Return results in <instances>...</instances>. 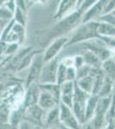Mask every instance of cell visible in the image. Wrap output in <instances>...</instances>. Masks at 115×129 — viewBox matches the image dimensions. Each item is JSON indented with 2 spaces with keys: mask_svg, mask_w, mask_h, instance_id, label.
<instances>
[{
  "mask_svg": "<svg viewBox=\"0 0 115 129\" xmlns=\"http://www.w3.org/2000/svg\"><path fill=\"white\" fill-rule=\"evenodd\" d=\"M96 1H82V4L76 11L66 17L59 20L52 28L44 30L39 38V41L41 40V44H48L50 41L55 40L59 37L65 36L68 33L73 29H76L77 27L82 24L83 16L84 12L91 7Z\"/></svg>",
  "mask_w": 115,
  "mask_h": 129,
  "instance_id": "obj_1",
  "label": "cell"
},
{
  "mask_svg": "<svg viewBox=\"0 0 115 129\" xmlns=\"http://www.w3.org/2000/svg\"><path fill=\"white\" fill-rule=\"evenodd\" d=\"M98 21H91L85 23H82L75 29L74 34L69 41L65 47H69L76 43L86 42L88 41L93 39H99V35L97 34Z\"/></svg>",
  "mask_w": 115,
  "mask_h": 129,
  "instance_id": "obj_2",
  "label": "cell"
},
{
  "mask_svg": "<svg viewBox=\"0 0 115 129\" xmlns=\"http://www.w3.org/2000/svg\"><path fill=\"white\" fill-rule=\"evenodd\" d=\"M90 95L87 94L86 92L83 91L77 86L76 82H74V93H73L72 99V111L76 115L77 120L82 126L84 125V113L86 103Z\"/></svg>",
  "mask_w": 115,
  "mask_h": 129,
  "instance_id": "obj_3",
  "label": "cell"
},
{
  "mask_svg": "<svg viewBox=\"0 0 115 129\" xmlns=\"http://www.w3.org/2000/svg\"><path fill=\"white\" fill-rule=\"evenodd\" d=\"M58 57L47 63H44L39 78L40 84H57V71L58 67Z\"/></svg>",
  "mask_w": 115,
  "mask_h": 129,
  "instance_id": "obj_4",
  "label": "cell"
},
{
  "mask_svg": "<svg viewBox=\"0 0 115 129\" xmlns=\"http://www.w3.org/2000/svg\"><path fill=\"white\" fill-rule=\"evenodd\" d=\"M83 47H85L87 51L95 54L102 62L111 58L110 48L100 39H93L83 42Z\"/></svg>",
  "mask_w": 115,
  "mask_h": 129,
  "instance_id": "obj_5",
  "label": "cell"
},
{
  "mask_svg": "<svg viewBox=\"0 0 115 129\" xmlns=\"http://www.w3.org/2000/svg\"><path fill=\"white\" fill-rule=\"evenodd\" d=\"M59 122L60 125L70 129H83V126L79 123L72 109L59 103Z\"/></svg>",
  "mask_w": 115,
  "mask_h": 129,
  "instance_id": "obj_6",
  "label": "cell"
},
{
  "mask_svg": "<svg viewBox=\"0 0 115 129\" xmlns=\"http://www.w3.org/2000/svg\"><path fill=\"white\" fill-rule=\"evenodd\" d=\"M43 56L41 54V53H38L34 57L32 62L30 64V67L28 70V77L26 79V87L30 86L32 84L39 82V78L41 73V70L43 67Z\"/></svg>",
  "mask_w": 115,
  "mask_h": 129,
  "instance_id": "obj_7",
  "label": "cell"
},
{
  "mask_svg": "<svg viewBox=\"0 0 115 129\" xmlns=\"http://www.w3.org/2000/svg\"><path fill=\"white\" fill-rule=\"evenodd\" d=\"M44 112L45 110L40 108L37 104L26 108L23 111L24 120L29 122L31 125L34 124L39 127H42L44 126V118H45Z\"/></svg>",
  "mask_w": 115,
  "mask_h": 129,
  "instance_id": "obj_8",
  "label": "cell"
},
{
  "mask_svg": "<svg viewBox=\"0 0 115 129\" xmlns=\"http://www.w3.org/2000/svg\"><path fill=\"white\" fill-rule=\"evenodd\" d=\"M69 38L66 36L59 37V38L53 40V42L48 46L47 48L46 49L44 55H42L44 63L49 62L53 59H55V58H57L59 52L61 51L63 47H64L67 44Z\"/></svg>",
  "mask_w": 115,
  "mask_h": 129,
  "instance_id": "obj_9",
  "label": "cell"
},
{
  "mask_svg": "<svg viewBox=\"0 0 115 129\" xmlns=\"http://www.w3.org/2000/svg\"><path fill=\"white\" fill-rule=\"evenodd\" d=\"M81 1H72V0H63L60 2L57 12L54 15V19L59 21L63 18L70 15L78 9L81 5Z\"/></svg>",
  "mask_w": 115,
  "mask_h": 129,
  "instance_id": "obj_10",
  "label": "cell"
},
{
  "mask_svg": "<svg viewBox=\"0 0 115 129\" xmlns=\"http://www.w3.org/2000/svg\"><path fill=\"white\" fill-rule=\"evenodd\" d=\"M74 93V82L66 81L60 85V103L72 109V99Z\"/></svg>",
  "mask_w": 115,
  "mask_h": 129,
  "instance_id": "obj_11",
  "label": "cell"
},
{
  "mask_svg": "<svg viewBox=\"0 0 115 129\" xmlns=\"http://www.w3.org/2000/svg\"><path fill=\"white\" fill-rule=\"evenodd\" d=\"M40 94H41V88L37 83L32 84L30 86L28 87V90L24 95L23 103H22L24 109L37 104Z\"/></svg>",
  "mask_w": 115,
  "mask_h": 129,
  "instance_id": "obj_12",
  "label": "cell"
},
{
  "mask_svg": "<svg viewBox=\"0 0 115 129\" xmlns=\"http://www.w3.org/2000/svg\"><path fill=\"white\" fill-rule=\"evenodd\" d=\"M59 103L60 102L56 99L52 94L41 89V94H40L38 99V103H37V105L40 108H41L45 111L46 110L48 111V110L58 106Z\"/></svg>",
  "mask_w": 115,
  "mask_h": 129,
  "instance_id": "obj_13",
  "label": "cell"
},
{
  "mask_svg": "<svg viewBox=\"0 0 115 129\" xmlns=\"http://www.w3.org/2000/svg\"><path fill=\"white\" fill-rule=\"evenodd\" d=\"M104 5H105V1H96L91 7H89L84 12V14L83 16L82 23H85V22H88L95 21L94 19L95 17L101 16L102 13H103Z\"/></svg>",
  "mask_w": 115,
  "mask_h": 129,
  "instance_id": "obj_14",
  "label": "cell"
},
{
  "mask_svg": "<svg viewBox=\"0 0 115 129\" xmlns=\"http://www.w3.org/2000/svg\"><path fill=\"white\" fill-rule=\"evenodd\" d=\"M59 105V104H58ZM60 125L59 122V108L58 106L47 111L44 118V126L52 128L56 125Z\"/></svg>",
  "mask_w": 115,
  "mask_h": 129,
  "instance_id": "obj_15",
  "label": "cell"
},
{
  "mask_svg": "<svg viewBox=\"0 0 115 129\" xmlns=\"http://www.w3.org/2000/svg\"><path fill=\"white\" fill-rule=\"evenodd\" d=\"M101 68L106 78L115 84V59L109 58L108 59L103 61Z\"/></svg>",
  "mask_w": 115,
  "mask_h": 129,
  "instance_id": "obj_16",
  "label": "cell"
},
{
  "mask_svg": "<svg viewBox=\"0 0 115 129\" xmlns=\"http://www.w3.org/2000/svg\"><path fill=\"white\" fill-rule=\"evenodd\" d=\"M98 98H99V97H98L97 95H90V96L88 99V101L86 103V107H85V113H84L85 123L89 121V120L94 117V114H95V109H96V104H97V102H98Z\"/></svg>",
  "mask_w": 115,
  "mask_h": 129,
  "instance_id": "obj_17",
  "label": "cell"
},
{
  "mask_svg": "<svg viewBox=\"0 0 115 129\" xmlns=\"http://www.w3.org/2000/svg\"><path fill=\"white\" fill-rule=\"evenodd\" d=\"M76 84L79 89H81L83 91L86 92L87 94L91 95L92 91H93L94 87V78L91 77L90 75H87V76L82 77V78H78L76 81Z\"/></svg>",
  "mask_w": 115,
  "mask_h": 129,
  "instance_id": "obj_18",
  "label": "cell"
},
{
  "mask_svg": "<svg viewBox=\"0 0 115 129\" xmlns=\"http://www.w3.org/2000/svg\"><path fill=\"white\" fill-rule=\"evenodd\" d=\"M97 34L100 36H107V37H115V27L112 26L109 23L98 21Z\"/></svg>",
  "mask_w": 115,
  "mask_h": 129,
  "instance_id": "obj_19",
  "label": "cell"
},
{
  "mask_svg": "<svg viewBox=\"0 0 115 129\" xmlns=\"http://www.w3.org/2000/svg\"><path fill=\"white\" fill-rule=\"evenodd\" d=\"M84 64L89 66L91 68H100L101 66L102 61L95 54L89 51H86V53L83 55Z\"/></svg>",
  "mask_w": 115,
  "mask_h": 129,
  "instance_id": "obj_20",
  "label": "cell"
},
{
  "mask_svg": "<svg viewBox=\"0 0 115 129\" xmlns=\"http://www.w3.org/2000/svg\"><path fill=\"white\" fill-rule=\"evenodd\" d=\"M66 68L65 66L60 62L58 64V67L57 71V84L60 86L62 84L66 82Z\"/></svg>",
  "mask_w": 115,
  "mask_h": 129,
  "instance_id": "obj_21",
  "label": "cell"
},
{
  "mask_svg": "<svg viewBox=\"0 0 115 129\" xmlns=\"http://www.w3.org/2000/svg\"><path fill=\"white\" fill-rule=\"evenodd\" d=\"M13 15H14V12L10 10L7 7H5V6H0V19L2 20L10 19L13 16Z\"/></svg>",
  "mask_w": 115,
  "mask_h": 129,
  "instance_id": "obj_22",
  "label": "cell"
},
{
  "mask_svg": "<svg viewBox=\"0 0 115 129\" xmlns=\"http://www.w3.org/2000/svg\"><path fill=\"white\" fill-rule=\"evenodd\" d=\"M76 80V69L74 66L66 68V81L75 82Z\"/></svg>",
  "mask_w": 115,
  "mask_h": 129,
  "instance_id": "obj_23",
  "label": "cell"
},
{
  "mask_svg": "<svg viewBox=\"0 0 115 129\" xmlns=\"http://www.w3.org/2000/svg\"><path fill=\"white\" fill-rule=\"evenodd\" d=\"M9 109L5 105H0V121H5L9 119Z\"/></svg>",
  "mask_w": 115,
  "mask_h": 129,
  "instance_id": "obj_24",
  "label": "cell"
},
{
  "mask_svg": "<svg viewBox=\"0 0 115 129\" xmlns=\"http://www.w3.org/2000/svg\"><path fill=\"white\" fill-rule=\"evenodd\" d=\"M113 10H115V1H105L102 16L109 13V12L112 11Z\"/></svg>",
  "mask_w": 115,
  "mask_h": 129,
  "instance_id": "obj_25",
  "label": "cell"
},
{
  "mask_svg": "<svg viewBox=\"0 0 115 129\" xmlns=\"http://www.w3.org/2000/svg\"><path fill=\"white\" fill-rule=\"evenodd\" d=\"M84 66V62H83V55H76L74 57V67L76 70L80 69L82 66Z\"/></svg>",
  "mask_w": 115,
  "mask_h": 129,
  "instance_id": "obj_26",
  "label": "cell"
},
{
  "mask_svg": "<svg viewBox=\"0 0 115 129\" xmlns=\"http://www.w3.org/2000/svg\"><path fill=\"white\" fill-rule=\"evenodd\" d=\"M18 48V44L17 43H11V44H8L7 47H5V51L6 54H11V53H15Z\"/></svg>",
  "mask_w": 115,
  "mask_h": 129,
  "instance_id": "obj_27",
  "label": "cell"
},
{
  "mask_svg": "<svg viewBox=\"0 0 115 129\" xmlns=\"http://www.w3.org/2000/svg\"><path fill=\"white\" fill-rule=\"evenodd\" d=\"M61 64H64L65 67H71L74 66V57H65L62 59Z\"/></svg>",
  "mask_w": 115,
  "mask_h": 129,
  "instance_id": "obj_28",
  "label": "cell"
},
{
  "mask_svg": "<svg viewBox=\"0 0 115 129\" xmlns=\"http://www.w3.org/2000/svg\"><path fill=\"white\" fill-rule=\"evenodd\" d=\"M83 129H99V128L95 126V124L94 123L93 120H90L89 121H88L85 123V126H83Z\"/></svg>",
  "mask_w": 115,
  "mask_h": 129,
  "instance_id": "obj_29",
  "label": "cell"
},
{
  "mask_svg": "<svg viewBox=\"0 0 115 129\" xmlns=\"http://www.w3.org/2000/svg\"><path fill=\"white\" fill-rule=\"evenodd\" d=\"M19 129H32V128H31V124L29 122L26 121V120H23V121L21 122Z\"/></svg>",
  "mask_w": 115,
  "mask_h": 129,
  "instance_id": "obj_30",
  "label": "cell"
},
{
  "mask_svg": "<svg viewBox=\"0 0 115 129\" xmlns=\"http://www.w3.org/2000/svg\"><path fill=\"white\" fill-rule=\"evenodd\" d=\"M59 129H70V128H68V127H65V126H62V125H59Z\"/></svg>",
  "mask_w": 115,
  "mask_h": 129,
  "instance_id": "obj_31",
  "label": "cell"
},
{
  "mask_svg": "<svg viewBox=\"0 0 115 129\" xmlns=\"http://www.w3.org/2000/svg\"><path fill=\"white\" fill-rule=\"evenodd\" d=\"M35 129H41V127H39V126H36V127H35Z\"/></svg>",
  "mask_w": 115,
  "mask_h": 129,
  "instance_id": "obj_32",
  "label": "cell"
},
{
  "mask_svg": "<svg viewBox=\"0 0 115 129\" xmlns=\"http://www.w3.org/2000/svg\"><path fill=\"white\" fill-rule=\"evenodd\" d=\"M49 129H58V128H56V127H52V128H49Z\"/></svg>",
  "mask_w": 115,
  "mask_h": 129,
  "instance_id": "obj_33",
  "label": "cell"
},
{
  "mask_svg": "<svg viewBox=\"0 0 115 129\" xmlns=\"http://www.w3.org/2000/svg\"><path fill=\"white\" fill-rule=\"evenodd\" d=\"M114 129H115V128H114Z\"/></svg>",
  "mask_w": 115,
  "mask_h": 129,
  "instance_id": "obj_34",
  "label": "cell"
}]
</instances>
